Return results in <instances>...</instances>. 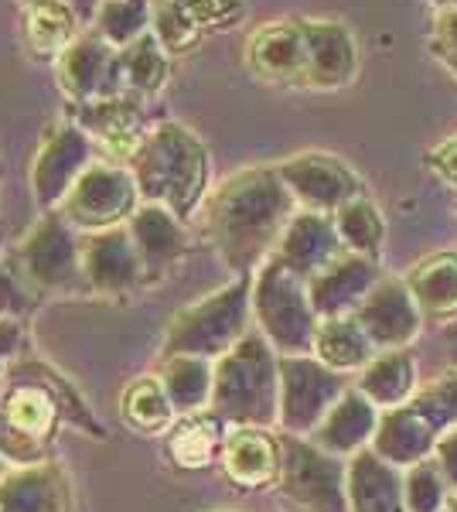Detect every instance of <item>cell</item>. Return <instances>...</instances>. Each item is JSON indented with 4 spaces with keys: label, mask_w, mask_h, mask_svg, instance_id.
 <instances>
[{
    "label": "cell",
    "mask_w": 457,
    "mask_h": 512,
    "mask_svg": "<svg viewBox=\"0 0 457 512\" xmlns=\"http://www.w3.org/2000/svg\"><path fill=\"white\" fill-rule=\"evenodd\" d=\"M297 202L277 168H243L215 185L202 205L205 236L236 277L256 274L277 253Z\"/></svg>",
    "instance_id": "obj_1"
},
{
    "label": "cell",
    "mask_w": 457,
    "mask_h": 512,
    "mask_svg": "<svg viewBox=\"0 0 457 512\" xmlns=\"http://www.w3.org/2000/svg\"><path fill=\"white\" fill-rule=\"evenodd\" d=\"M144 205H161L188 222L212 192V154L205 140L178 120L157 123L130 161Z\"/></svg>",
    "instance_id": "obj_2"
},
{
    "label": "cell",
    "mask_w": 457,
    "mask_h": 512,
    "mask_svg": "<svg viewBox=\"0 0 457 512\" xmlns=\"http://www.w3.org/2000/svg\"><path fill=\"white\" fill-rule=\"evenodd\" d=\"M212 414L229 427H270L280 420V355L260 332H249L215 359Z\"/></svg>",
    "instance_id": "obj_3"
},
{
    "label": "cell",
    "mask_w": 457,
    "mask_h": 512,
    "mask_svg": "<svg viewBox=\"0 0 457 512\" xmlns=\"http://www.w3.org/2000/svg\"><path fill=\"white\" fill-rule=\"evenodd\" d=\"M253 318V274L236 277L202 301L181 308L168 321L161 342V359L171 355H198V359H222L249 335Z\"/></svg>",
    "instance_id": "obj_4"
},
{
    "label": "cell",
    "mask_w": 457,
    "mask_h": 512,
    "mask_svg": "<svg viewBox=\"0 0 457 512\" xmlns=\"http://www.w3.org/2000/svg\"><path fill=\"white\" fill-rule=\"evenodd\" d=\"M253 318L277 355H311L318 338V311L307 280L270 256L253 274Z\"/></svg>",
    "instance_id": "obj_5"
},
{
    "label": "cell",
    "mask_w": 457,
    "mask_h": 512,
    "mask_svg": "<svg viewBox=\"0 0 457 512\" xmlns=\"http://www.w3.org/2000/svg\"><path fill=\"white\" fill-rule=\"evenodd\" d=\"M62 424V407L41 379L7 373V393L0 400V458L7 465L28 468L48 461Z\"/></svg>",
    "instance_id": "obj_6"
},
{
    "label": "cell",
    "mask_w": 457,
    "mask_h": 512,
    "mask_svg": "<svg viewBox=\"0 0 457 512\" xmlns=\"http://www.w3.org/2000/svg\"><path fill=\"white\" fill-rule=\"evenodd\" d=\"M79 239L58 212H45L14 250V274L35 294H86Z\"/></svg>",
    "instance_id": "obj_7"
},
{
    "label": "cell",
    "mask_w": 457,
    "mask_h": 512,
    "mask_svg": "<svg viewBox=\"0 0 457 512\" xmlns=\"http://www.w3.org/2000/svg\"><path fill=\"white\" fill-rule=\"evenodd\" d=\"M284 468L277 492L294 512H348V461L311 437L280 434Z\"/></svg>",
    "instance_id": "obj_8"
},
{
    "label": "cell",
    "mask_w": 457,
    "mask_h": 512,
    "mask_svg": "<svg viewBox=\"0 0 457 512\" xmlns=\"http://www.w3.org/2000/svg\"><path fill=\"white\" fill-rule=\"evenodd\" d=\"M140 205L144 198H140L134 171L123 164L93 161L58 205V216L76 233H103V229L127 226Z\"/></svg>",
    "instance_id": "obj_9"
},
{
    "label": "cell",
    "mask_w": 457,
    "mask_h": 512,
    "mask_svg": "<svg viewBox=\"0 0 457 512\" xmlns=\"http://www.w3.org/2000/svg\"><path fill=\"white\" fill-rule=\"evenodd\" d=\"M348 390L345 373L314 355H280V434L311 437Z\"/></svg>",
    "instance_id": "obj_10"
},
{
    "label": "cell",
    "mask_w": 457,
    "mask_h": 512,
    "mask_svg": "<svg viewBox=\"0 0 457 512\" xmlns=\"http://www.w3.org/2000/svg\"><path fill=\"white\" fill-rule=\"evenodd\" d=\"M99 161L96 144L72 117L55 120L41 137L35 161H31V192L45 212H58L72 185L86 175V168Z\"/></svg>",
    "instance_id": "obj_11"
},
{
    "label": "cell",
    "mask_w": 457,
    "mask_h": 512,
    "mask_svg": "<svg viewBox=\"0 0 457 512\" xmlns=\"http://www.w3.org/2000/svg\"><path fill=\"white\" fill-rule=\"evenodd\" d=\"M280 178H284L287 192L294 195L297 209L304 212H324L335 216L345 202L365 195L362 178L352 168L328 151H304L294 158L277 164Z\"/></svg>",
    "instance_id": "obj_12"
},
{
    "label": "cell",
    "mask_w": 457,
    "mask_h": 512,
    "mask_svg": "<svg viewBox=\"0 0 457 512\" xmlns=\"http://www.w3.org/2000/svg\"><path fill=\"white\" fill-rule=\"evenodd\" d=\"M79 250L89 294L134 297L147 287L144 263H140V253L127 226L103 229V233H82Z\"/></svg>",
    "instance_id": "obj_13"
},
{
    "label": "cell",
    "mask_w": 457,
    "mask_h": 512,
    "mask_svg": "<svg viewBox=\"0 0 457 512\" xmlns=\"http://www.w3.org/2000/svg\"><path fill=\"white\" fill-rule=\"evenodd\" d=\"M69 117L96 144L99 161L123 164V168H130L137 147L151 134V127H147V103L127 93L103 99V103L69 106Z\"/></svg>",
    "instance_id": "obj_14"
},
{
    "label": "cell",
    "mask_w": 457,
    "mask_h": 512,
    "mask_svg": "<svg viewBox=\"0 0 457 512\" xmlns=\"http://www.w3.org/2000/svg\"><path fill=\"white\" fill-rule=\"evenodd\" d=\"M58 89L69 99V106L103 103V99L123 96L120 82V48L103 41L93 28L82 31L76 45L55 62Z\"/></svg>",
    "instance_id": "obj_15"
},
{
    "label": "cell",
    "mask_w": 457,
    "mask_h": 512,
    "mask_svg": "<svg viewBox=\"0 0 457 512\" xmlns=\"http://www.w3.org/2000/svg\"><path fill=\"white\" fill-rule=\"evenodd\" d=\"M246 65L270 86H307L304 18H284L256 28L246 41Z\"/></svg>",
    "instance_id": "obj_16"
},
{
    "label": "cell",
    "mask_w": 457,
    "mask_h": 512,
    "mask_svg": "<svg viewBox=\"0 0 457 512\" xmlns=\"http://www.w3.org/2000/svg\"><path fill=\"white\" fill-rule=\"evenodd\" d=\"M243 18V0H154V35L171 55H185L205 35Z\"/></svg>",
    "instance_id": "obj_17"
},
{
    "label": "cell",
    "mask_w": 457,
    "mask_h": 512,
    "mask_svg": "<svg viewBox=\"0 0 457 512\" xmlns=\"http://www.w3.org/2000/svg\"><path fill=\"white\" fill-rule=\"evenodd\" d=\"M359 325L369 332V338L376 342L379 352H393V349H410V342L420 335L423 315L413 301L410 287L400 277H382L372 294L362 301V308L355 311Z\"/></svg>",
    "instance_id": "obj_18"
},
{
    "label": "cell",
    "mask_w": 457,
    "mask_h": 512,
    "mask_svg": "<svg viewBox=\"0 0 457 512\" xmlns=\"http://www.w3.org/2000/svg\"><path fill=\"white\" fill-rule=\"evenodd\" d=\"M307 89H345L359 72V48L345 21L304 18Z\"/></svg>",
    "instance_id": "obj_19"
},
{
    "label": "cell",
    "mask_w": 457,
    "mask_h": 512,
    "mask_svg": "<svg viewBox=\"0 0 457 512\" xmlns=\"http://www.w3.org/2000/svg\"><path fill=\"white\" fill-rule=\"evenodd\" d=\"M127 229L140 253V263H144L147 284H157V280L174 274L191 250L185 222L171 216L168 209H161V205H140L134 219L127 222Z\"/></svg>",
    "instance_id": "obj_20"
},
{
    "label": "cell",
    "mask_w": 457,
    "mask_h": 512,
    "mask_svg": "<svg viewBox=\"0 0 457 512\" xmlns=\"http://www.w3.org/2000/svg\"><path fill=\"white\" fill-rule=\"evenodd\" d=\"M348 250L338 236V226H335V216H324V212H297L290 219L284 239L277 246V260L284 267L294 270L297 277L304 280H314L318 274L331 267L335 260H342Z\"/></svg>",
    "instance_id": "obj_21"
},
{
    "label": "cell",
    "mask_w": 457,
    "mask_h": 512,
    "mask_svg": "<svg viewBox=\"0 0 457 512\" xmlns=\"http://www.w3.org/2000/svg\"><path fill=\"white\" fill-rule=\"evenodd\" d=\"M386 277L379 267V260L359 253H345L342 260L331 263L324 274L307 280V291H311V304L318 311V318H345L355 315L362 308V301L372 294V287Z\"/></svg>",
    "instance_id": "obj_22"
},
{
    "label": "cell",
    "mask_w": 457,
    "mask_h": 512,
    "mask_svg": "<svg viewBox=\"0 0 457 512\" xmlns=\"http://www.w3.org/2000/svg\"><path fill=\"white\" fill-rule=\"evenodd\" d=\"M0 512H76L69 472L55 461L11 468L0 478Z\"/></svg>",
    "instance_id": "obj_23"
},
{
    "label": "cell",
    "mask_w": 457,
    "mask_h": 512,
    "mask_svg": "<svg viewBox=\"0 0 457 512\" xmlns=\"http://www.w3.org/2000/svg\"><path fill=\"white\" fill-rule=\"evenodd\" d=\"M219 461L229 482H236L239 489H267L280 482L284 448H280V437L267 427H232Z\"/></svg>",
    "instance_id": "obj_24"
},
{
    "label": "cell",
    "mask_w": 457,
    "mask_h": 512,
    "mask_svg": "<svg viewBox=\"0 0 457 512\" xmlns=\"http://www.w3.org/2000/svg\"><path fill=\"white\" fill-rule=\"evenodd\" d=\"M440 441V431L434 427L417 403H403V407H393V410H382L379 417V427H376V437H372L369 448L386 458L389 465L396 468H413L420 461L434 458V448Z\"/></svg>",
    "instance_id": "obj_25"
},
{
    "label": "cell",
    "mask_w": 457,
    "mask_h": 512,
    "mask_svg": "<svg viewBox=\"0 0 457 512\" xmlns=\"http://www.w3.org/2000/svg\"><path fill=\"white\" fill-rule=\"evenodd\" d=\"M348 512H406L403 468L372 448L348 458Z\"/></svg>",
    "instance_id": "obj_26"
},
{
    "label": "cell",
    "mask_w": 457,
    "mask_h": 512,
    "mask_svg": "<svg viewBox=\"0 0 457 512\" xmlns=\"http://www.w3.org/2000/svg\"><path fill=\"white\" fill-rule=\"evenodd\" d=\"M379 417H382V410L376 403L352 386V390L331 407V414L321 420V427L311 434V441L328 454H338V458L348 461L352 454H359L372 444Z\"/></svg>",
    "instance_id": "obj_27"
},
{
    "label": "cell",
    "mask_w": 457,
    "mask_h": 512,
    "mask_svg": "<svg viewBox=\"0 0 457 512\" xmlns=\"http://www.w3.org/2000/svg\"><path fill=\"white\" fill-rule=\"evenodd\" d=\"M82 35V21L65 0H38L21 11V45L28 59L58 62L76 38Z\"/></svg>",
    "instance_id": "obj_28"
},
{
    "label": "cell",
    "mask_w": 457,
    "mask_h": 512,
    "mask_svg": "<svg viewBox=\"0 0 457 512\" xmlns=\"http://www.w3.org/2000/svg\"><path fill=\"white\" fill-rule=\"evenodd\" d=\"M417 301L423 321H454L457 318V253H434L413 263L403 277Z\"/></svg>",
    "instance_id": "obj_29"
},
{
    "label": "cell",
    "mask_w": 457,
    "mask_h": 512,
    "mask_svg": "<svg viewBox=\"0 0 457 512\" xmlns=\"http://www.w3.org/2000/svg\"><path fill=\"white\" fill-rule=\"evenodd\" d=\"M355 390L362 396H369L379 410H393L403 407L417 396V362L406 349L393 352H379L369 366L362 369L355 379Z\"/></svg>",
    "instance_id": "obj_30"
},
{
    "label": "cell",
    "mask_w": 457,
    "mask_h": 512,
    "mask_svg": "<svg viewBox=\"0 0 457 512\" xmlns=\"http://www.w3.org/2000/svg\"><path fill=\"white\" fill-rule=\"evenodd\" d=\"M314 359H321L335 373H362L372 359L379 355L376 342L359 325L355 315L345 318H324L314 338Z\"/></svg>",
    "instance_id": "obj_31"
},
{
    "label": "cell",
    "mask_w": 457,
    "mask_h": 512,
    "mask_svg": "<svg viewBox=\"0 0 457 512\" xmlns=\"http://www.w3.org/2000/svg\"><path fill=\"white\" fill-rule=\"evenodd\" d=\"M120 82L123 93L144 99V103L164 93V86L171 82V52L154 31H147L134 45L120 48Z\"/></svg>",
    "instance_id": "obj_32"
},
{
    "label": "cell",
    "mask_w": 457,
    "mask_h": 512,
    "mask_svg": "<svg viewBox=\"0 0 457 512\" xmlns=\"http://www.w3.org/2000/svg\"><path fill=\"white\" fill-rule=\"evenodd\" d=\"M157 376H161L178 417L205 414L212 407L215 362L198 359V355H171V359H161Z\"/></svg>",
    "instance_id": "obj_33"
},
{
    "label": "cell",
    "mask_w": 457,
    "mask_h": 512,
    "mask_svg": "<svg viewBox=\"0 0 457 512\" xmlns=\"http://www.w3.org/2000/svg\"><path fill=\"white\" fill-rule=\"evenodd\" d=\"M226 444V424L212 414H191L181 417L168 434V454L178 468L185 472H202L215 458H222Z\"/></svg>",
    "instance_id": "obj_34"
},
{
    "label": "cell",
    "mask_w": 457,
    "mask_h": 512,
    "mask_svg": "<svg viewBox=\"0 0 457 512\" xmlns=\"http://www.w3.org/2000/svg\"><path fill=\"white\" fill-rule=\"evenodd\" d=\"M120 414L130 431L147 437L171 434V427L178 424V410H174L171 396L157 373L137 376L134 383H127V390L120 396Z\"/></svg>",
    "instance_id": "obj_35"
},
{
    "label": "cell",
    "mask_w": 457,
    "mask_h": 512,
    "mask_svg": "<svg viewBox=\"0 0 457 512\" xmlns=\"http://www.w3.org/2000/svg\"><path fill=\"white\" fill-rule=\"evenodd\" d=\"M7 373H21V376H35L41 383L48 386V390L55 393L58 407H62V417L69 427H76V431L89 434V437H99L103 441L106 437V427L99 424V417L93 414V407L86 403V396H82L76 386L69 383L58 369H52L48 362H38V359H18Z\"/></svg>",
    "instance_id": "obj_36"
},
{
    "label": "cell",
    "mask_w": 457,
    "mask_h": 512,
    "mask_svg": "<svg viewBox=\"0 0 457 512\" xmlns=\"http://www.w3.org/2000/svg\"><path fill=\"white\" fill-rule=\"evenodd\" d=\"M335 226L348 253L369 256V260H379L382 256V246H386V222H382L379 205L372 202L369 195H359V198H352V202H345L342 209L335 212Z\"/></svg>",
    "instance_id": "obj_37"
},
{
    "label": "cell",
    "mask_w": 457,
    "mask_h": 512,
    "mask_svg": "<svg viewBox=\"0 0 457 512\" xmlns=\"http://www.w3.org/2000/svg\"><path fill=\"white\" fill-rule=\"evenodd\" d=\"M93 31L113 48H127L154 31V0H103Z\"/></svg>",
    "instance_id": "obj_38"
},
{
    "label": "cell",
    "mask_w": 457,
    "mask_h": 512,
    "mask_svg": "<svg viewBox=\"0 0 457 512\" xmlns=\"http://www.w3.org/2000/svg\"><path fill=\"white\" fill-rule=\"evenodd\" d=\"M406 512H444L447 509V482L434 465V458L406 468L403 475Z\"/></svg>",
    "instance_id": "obj_39"
},
{
    "label": "cell",
    "mask_w": 457,
    "mask_h": 512,
    "mask_svg": "<svg viewBox=\"0 0 457 512\" xmlns=\"http://www.w3.org/2000/svg\"><path fill=\"white\" fill-rule=\"evenodd\" d=\"M413 403L434 420L440 434L457 427V369H447L437 379H430L423 390H417Z\"/></svg>",
    "instance_id": "obj_40"
},
{
    "label": "cell",
    "mask_w": 457,
    "mask_h": 512,
    "mask_svg": "<svg viewBox=\"0 0 457 512\" xmlns=\"http://www.w3.org/2000/svg\"><path fill=\"white\" fill-rule=\"evenodd\" d=\"M35 308H38V294L11 267H0V318L24 321Z\"/></svg>",
    "instance_id": "obj_41"
},
{
    "label": "cell",
    "mask_w": 457,
    "mask_h": 512,
    "mask_svg": "<svg viewBox=\"0 0 457 512\" xmlns=\"http://www.w3.org/2000/svg\"><path fill=\"white\" fill-rule=\"evenodd\" d=\"M21 345H24V321L0 318V376L18 362Z\"/></svg>",
    "instance_id": "obj_42"
},
{
    "label": "cell",
    "mask_w": 457,
    "mask_h": 512,
    "mask_svg": "<svg viewBox=\"0 0 457 512\" xmlns=\"http://www.w3.org/2000/svg\"><path fill=\"white\" fill-rule=\"evenodd\" d=\"M434 465L440 468V475H444L447 489L457 492V427L440 434V441L434 448Z\"/></svg>",
    "instance_id": "obj_43"
},
{
    "label": "cell",
    "mask_w": 457,
    "mask_h": 512,
    "mask_svg": "<svg viewBox=\"0 0 457 512\" xmlns=\"http://www.w3.org/2000/svg\"><path fill=\"white\" fill-rule=\"evenodd\" d=\"M434 45L444 59H457V7H444V11H437Z\"/></svg>",
    "instance_id": "obj_44"
},
{
    "label": "cell",
    "mask_w": 457,
    "mask_h": 512,
    "mask_svg": "<svg viewBox=\"0 0 457 512\" xmlns=\"http://www.w3.org/2000/svg\"><path fill=\"white\" fill-rule=\"evenodd\" d=\"M427 164L437 171L440 178L447 181V185L457 188V137L454 140H444L440 147H434V151L427 154Z\"/></svg>",
    "instance_id": "obj_45"
},
{
    "label": "cell",
    "mask_w": 457,
    "mask_h": 512,
    "mask_svg": "<svg viewBox=\"0 0 457 512\" xmlns=\"http://www.w3.org/2000/svg\"><path fill=\"white\" fill-rule=\"evenodd\" d=\"M65 4H69L72 11L79 14L82 24H93L96 14H99V4H103V0H65Z\"/></svg>",
    "instance_id": "obj_46"
},
{
    "label": "cell",
    "mask_w": 457,
    "mask_h": 512,
    "mask_svg": "<svg viewBox=\"0 0 457 512\" xmlns=\"http://www.w3.org/2000/svg\"><path fill=\"white\" fill-rule=\"evenodd\" d=\"M430 4H437L444 11V7H457V0H430Z\"/></svg>",
    "instance_id": "obj_47"
},
{
    "label": "cell",
    "mask_w": 457,
    "mask_h": 512,
    "mask_svg": "<svg viewBox=\"0 0 457 512\" xmlns=\"http://www.w3.org/2000/svg\"><path fill=\"white\" fill-rule=\"evenodd\" d=\"M7 472H11V465H7V461H4V458H0V478H4Z\"/></svg>",
    "instance_id": "obj_48"
},
{
    "label": "cell",
    "mask_w": 457,
    "mask_h": 512,
    "mask_svg": "<svg viewBox=\"0 0 457 512\" xmlns=\"http://www.w3.org/2000/svg\"><path fill=\"white\" fill-rule=\"evenodd\" d=\"M444 512H457V495H454L451 502H447V509H444Z\"/></svg>",
    "instance_id": "obj_49"
},
{
    "label": "cell",
    "mask_w": 457,
    "mask_h": 512,
    "mask_svg": "<svg viewBox=\"0 0 457 512\" xmlns=\"http://www.w3.org/2000/svg\"><path fill=\"white\" fill-rule=\"evenodd\" d=\"M4 393H7V383H4V379H0V400H4Z\"/></svg>",
    "instance_id": "obj_50"
},
{
    "label": "cell",
    "mask_w": 457,
    "mask_h": 512,
    "mask_svg": "<svg viewBox=\"0 0 457 512\" xmlns=\"http://www.w3.org/2000/svg\"><path fill=\"white\" fill-rule=\"evenodd\" d=\"M21 4H24V7H28V4H38V0H21Z\"/></svg>",
    "instance_id": "obj_51"
},
{
    "label": "cell",
    "mask_w": 457,
    "mask_h": 512,
    "mask_svg": "<svg viewBox=\"0 0 457 512\" xmlns=\"http://www.w3.org/2000/svg\"><path fill=\"white\" fill-rule=\"evenodd\" d=\"M219 512H229V509H219Z\"/></svg>",
    "instance_id": "obj_52"
}]
</instances>
